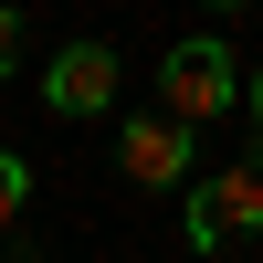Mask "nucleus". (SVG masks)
I'll return each instance as SVG.
<instances>
[{"label": "nucleus", "instance_id": "obj_2", "mask_svg": "<svg viewBox=\"0 0 263 263\" xmlns=\"http://www.w3.org/2000/svg\"><path fill=\"white\" fill-rule=\"evenodd\" d=\"M190 242L200 253L263 242V168H211V179H190Z\"/></svg>", "mask_w": 263, "mask_h": 263}, {"label": "nucleus", "instance_id": "obj_7", "mask_svg": "<svg viewBox=\"0 0 263 263\" xmlns=\"http://www.w3.org/2000/svg\"><path fill=\"white\" fill-rule=\"evenodd\" d=\"M242 105H253V126H263V74H242Z\"/></svg>", "mask_w": 263, "mask_h": 263}, {"label": "nucleus", "instance_id": "obj_4", "mask_svg": "<svg viewBox=\"0 0 263 263\" xmlns=\"http://www.w3.org/2000/svg\"><path fill=\"white\" fill-rule=\"evenodd\" d=\"M116 168H126L137 190H179V179H190V137H179L168 116H126V147H116Z\"/></svg>", "mask_w": 263, "mask_h": 263}, {"label": "nucleus", "instance_id": "obj_1", "mask_svg": "<svg viewBox=\"0 0 263 263\" xmlns=\"http://www.w3.org/2000/svg\"><path fill=\"white\" fill-rule=\"evenodd\" d=\"M158 95H168V126H179V137H190V126H211L232 95H242V63H232V42H221V32H190L179 53L158 63Z\"/></svg>", "mask_w": 263, "mask_h": 263}, {"label": "nucleus", "instance_id": "obj_3", "mask_svg": "<svg viewBox=\"0 0 263 263\" xmlns=\"http://www.w3.org/2000/svg\"><path fill=\"white\" fill-rule=\"evenodd\" d=\"M42 95H53L63 116H105V105H116V53H105V42H63L53 74H42Z\"/></svg>", "mask_w": 263, "mask_h": 263}, {"label": "nucleus", "instance_id": "obj_6", "mask_svg": "<svg viewBox=\"0 0 263 263\" xmlns=\"http://www.w3.org/2000/svg\"><path fill=\"white\" fill-rule=\"evenodd\" d=\"M11 63H21V21L0 11V74H11Z\"/></svg>", "mask_w": 263, "mask_h": 263}, {"label": "nucleus", "instance_id": "obj_5", "mask_svg": "<svg viewBox=\"0 0 263 263\" xmlns=\"http://www.w3.org/2000/svg\"><path fill=\"white\" fill-rule=\"evenodd\" d=\"M21 211H32V168L0 147V232H21Z\"/></svg>", "mask_w": 263, "mask_h": 263}]
</instances>
